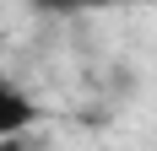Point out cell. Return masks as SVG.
I'll return each instance as SVG.
<instances>
[{
    "instance_id": "3957f363",
    "label": "cell",
    "mask_w": 157,
    "mask_h": 151,
    "mask_svg": "<svg viewBox=\"0 0 157 151\" xmlns=\"http://www.w3.org/2000/svg\"><path fill=\"white\" fill-rule=\"evenodd\" d=\"M0 151H38V146H33V130H22V135H0Z\"/></svg>"
},
{
    "instance_id": "6da1fadb",
    "label": "cell",
    "mask_w": 157,
    "mask_h": 151,
    "mask_svg": "<svg viewBox=\"0 0 157 151\" xmlns=\"http://www.w3.org/2000/svg\"><path fill=\"white\" fill-rule=\"evenodd\" d=\"M38 124H44L38 97L0 70V135H22V130H38Z\"/></svg>"
},
{
    "instance_id": "7a4b0ae2",
    "label": "cell",
    "mask_w": 157,
    "mask_h": 151,
    "mask_svg": "<svg viewBox=\"0 0 157 151\" xmlns=\"http://www.w3.org/2000/svg\"><path fill=\"white\" fill-rule=\"evenodd\" d=\"M33 16H81L87 11V0H27Z\"/></svg>"
},
{
    "instance_id": "277c9868",
    "label": "cell",
    "mask_w": 157,
    "mask_h": 151,
    "mask_svg": "<svg viewBox=\"0 0 157 151\" xmlns=\"http://www.w3.org/2000/svg\"><path fill=\"white\" fill-rule=\"evenodd\" d=\"M119 6H157V0H87V11H119Z\"/></svg>"
}]
</instances>
